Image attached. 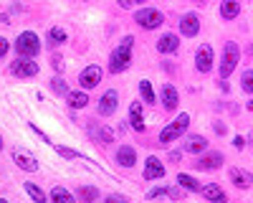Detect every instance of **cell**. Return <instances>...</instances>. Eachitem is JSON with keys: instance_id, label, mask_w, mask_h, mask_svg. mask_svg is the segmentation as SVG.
<instances>
[{"instance_id": "cell-1", "label": "cell", "mask_w": 253, "mask_h": 203, "mask_svg": "<svg viewBox=\"0 0 253 203\" xmlns=\"http://www.w3.org/2000/svg\"><path fill=\"white\" fill-rule=\"evenodd\" d=\"M15 51H18V58H36L38 51H41V41L33 31H23L15 41Z\"/></svg>"}, {"instance_id": "cell-2", "label": "cell", "mask_w": 253, "mask_h": 203, "mask_svg": "<svg viewBox=\"0 0 253 203\" xmlns=\"http://www.w3.org/2000/svg\"><path fill=\"white\" fill-rule=\"evenodd\" d=\"M241 61V49L236 41H228V44L223 46V58H220V79H228L230 74H233V69L238 66Z\"/></svg>"}, {"instance_id": "cell-3", "label": "cell", "mask_w": 253, "mask_h": 203, "mask_svg": "<svg viewBox=\"0 0 253 203\" xmlns=\"http://www.w3.org/2000/svg\"><path fill=\"white\" fill-rule=\"evenodd\" d=\"M129 64H132V46H124V44H119L112 53H109V71L112 74H122V71H126L129 69Z\"/></svg>"}, {"instance_id": "cell-4", "label": "cell", "mask_w": 253, "mask_h": 203, "mask_svg": "<svg viewBox=\"0 0 253 203\" xmlns=\"http://www.w3.org/2000/svg\"><path fill=\"white\" fill-rule=\"evenodd\" d=\"M187 125H190V114H187V112L177 114V119L172 122V125H167V127L160 132V145H165V148H167L172 140L182 137V132L187 130Z\"/></svg>"}, {"instance_id": "cell-5", "label": "cell", "mask_w": 253, "mask_h": 203, "mask_svg": "<svg viewBox=\"0 0 253 203\" xmlns=\"http://www.w3.org/2000/svg\"><path fill=\"white\" fill-rule=\"evenodd\" d=\"M134 23L139 28H144V31H155V28H160L165 23V15L157 8H139L134 13Z\"/></svg>"}, {"instance_id": "cell-6", "label": "cell", "mask_w": 253, "mask_h": 203, "mask_svg": "<svg viewBox=\"0 0 253 203\" xmlns=\"http://www.w3.org/2000/svg\"><path fill=\"white\" fill-rule=\"evenodd\" d=\"M213 64H215V51H213V46H210V44L198 46V51H195V69H198L200 74H210Z\"/></svg>"}, {"instance_id": "cell-7", "label": "cell", "mask_w": 253, "mask_h": 203, "mask_svg": "<svg viewBox=\"0 0 253 203\" xmlns=\"http://www.w3.org/2000/svg\"><path fill=\"white\" fill-rule=\"evenodd\" d=\"M223 162H225V157H223L220 152H215V150H205V152L195 160V168H198V170H218Z\"/></svg>"}, {"instance_id": "cell-8", "label": "cell", "mask_w": 253, "mask_h": 203, "mask_svg": "<svg viewBox=\"0 0 253 203\" xmlns=\"http://www.w3.org/2000/svg\"><path fill=\"white\" fill-rule=\"evenodd\" d=\"M165 162L157 157V155H150L147 157V162H144V170H142V175H144V180L150 183V180H160V178H165Z\"/></svg>"}, {"instance_id": "cell-9", "label": "cell", "mask_w": 253, "mask_h": 203, "mask_svg": "<svg viewBox=\"0 0 253 203\" xmlns=\"http://www.w3.org/2000/svg\"><path fill=\"white\" fill-rule=\"evenodd\" d=\"M10 74L18 76V79H31V76L38 74V64L31 61V58H18V61L10 64Z\"/></svg>"}, {"instance_id": "cell-10", "label": "cell", "mask_w": 253, "mask_h": 203, "mask_svg": "<svg viewBox=\"0 0 253 203\" xmlns=\"http://www.w3.org/2000/svg\"><path fill=\"white\" fill-rule=\"evenodd\" d=\"M117 104H119L117 89H107V92L101 94V99H99V114L101 117H112L117 112Z\"/></svg>"}, {"instance_id": "cell-11", "label": "cell", "mask_w": 253, "mask_h": 203, "mask_svg": "<svg viewBox=\"0 0 253 203\" xmlns=\"http://www.w3.org/2000/svg\"><path fill=\"white\" fill-rule=\"evenodd\" d=\"M99 81H101V66H86V69L79 74V84H81L84 92L99 87Z\"/></svg>"}, {"instance_id": "cell-12", "label": "cell", "mask_w": 253, "mask_h": 203, "mask_svg": "<svg viewBox=\"0 0 253 203\" xmlns=\"http://www.w3.org/2000/svg\"><path fill=\"white\" fill-rule=\"evenodd\" d=\"M180 33L187 36V38H193V36L200 33V18H198V13H185L180 18Z\"/></svg>"}, {"instance_id": "cell-13", "label": "cell", "mask_w": 253, "mask_h": 203, "mask_svg": "<svg viewBox=\"0 0 253 203\" xmlns=\"http://www.w3.org/2000/svg\"><path fill=\"white\" fill-rule=\"evenodd\" d=\"M228 175H230V183H233L236 188H241V191L253 186V173H248L246 168H230Z\"/></svg>"}, {"instance_id": "cell-14", "label": "cell", "mask_w": 253, "mask_h": 203, "mask_svg": "<svg viewBox=\"0 0 253 203\" xmlns=\"http://www.w3.org/2000/svg\"><path fill=\"white\" fill-rule=\"evenodd\" d=\"M13 160H15V165H18L20 170H26V173H36V170H38V160H36L31 152L13 150Z\"/></svg>"}, {"instance_id": "cell-15", "label": "cell", "mask_w": 253, "mask_h": 203, "mask_svg": "<svg viewBox=\"0 0 253 203\" xmlns=\"http://www.w3.org/2000/svg\"><path fill=\"white\" fill-rule=\"evenodd\" d=\"M200 193H203V198H205L208 203H228L225 191L218 186V183H208V186L200 188Z\"/></svg>"}, {"instance_id": "cell-16", "label": "cell", "mask_w": 253, "mask_h": 203, "mask_svg": "<svg viewBox=\"0 0 253 203\" xmlns=\"http://www.w3.org/2000/svg\"><path fill=\"white\" fill-rule=\"evenodd\" d=\"M129 127L134 132H144L147 130V122L142 117V102H132L129 104Z\"/></svg>"}, {"instance_id": "cell-17", "label": "cell", "mask_w": 253, "mask_h": 203, "mask_svg": "<svg viewBox=\"0 0 253 203\" xmlns=\"http://www.w3.org/2000/svg\"><path fill=\"white\" fill-rule=\"evenodd\" d=\"M177 104H180V94H177V89L172 87V84H162V107L167 109V112H172V109H177Z\"/></svg>"}, {"instance_id": "cell-18", "label": "cell", "mask_w": 253, "mask_h": 203, "mask_svg": "<svg viewBox=\"0 0 253 203\" xmlns=\"http://www.w3.org/2000/svg\"><path fill=\"white\" fill-rule=\"evenodd\" d=\"M180 49V36L177 33H165L157 38V51L160 53H175Z\"/></svg>"}, {"instance_id": "cell-19", "label": "cell", "mask_w": 253, "mask_h": 203, "mask_svg": "<svg viewBox=\"0 0 253 203\" xmlns=\"http://www.w3.org/2000/svg\"><path fill=\"white\" fill-rule=\"evenodd\" d=\"M182 150H185V152H190V155H200V152H205V150H208V140H205L203 135H190V137L185 140Z\"/></svg>"}, {"instance_id": "cell-20", "label": "cell", "mask_w": 253, "mask_h": 203, "mask_svg": "<svg viewBox=\"0 0 253 203\" xmlns=\"http://www.w3.org/2000/svg\"><path fill=\"white\" fill-rule=\"evenodd\" d=\"M137 162V150L132 148V145H122L119 150H117V165H122V168H132Z\"/></svg>"}, {"instance_id": "cell-21", "label": "cell", "mask_w": 253, "mask_h": 203, "mask_svg": "<svg viewBox=\"0 0 253 203\" xmlns=\"http://www.w3.org/2000/svg\"><path fill=\"white\" fill-rule=\"evenodd\" d=\"M66 104L71 107V109H84L89 104V92H69L66 94Z\"/></svg>"}, {"instance_id": "cell-22", "label": "cell", "mask_w": 253, "mask_h": 203, "mask_svg": "<svg viewBox=\"0 0 253 203\" xmlns=\"http://www.w3.org/2000/svg\"><path fill=\"white\" fill-rule=\"evenodd\" d=\"M220 15L225 20H236L241 15V3H238V0H223V3H220Z\"/></svg>"}, {"instance_id": "cell-23", "label": "cell", "mask_w": 253, "mask_h": 203, "mask_svg": "<svg viewBox=\"0 0 253 203\" xmlns=\"http://www.w3.org/2000/svg\"><path fill=\"white\" fill-rule=\"evenodd\" d=\"M91 137L96 145H112L114 142V132L109 127H91Z\"/></svg>"}, {"instance_id": "cell-24", "label": "cell", "mask_w": 253, "mask_h": 203, "mask_svg": "<svg viewBox=\"0 0 253 203\" xmlns=\"http://www.w3.org/2000/svg\"><path fill=\"white\" fill-rule=\"evenodd\" d=\"M177 183H180V188L182 191H190V193H200V180H195L193 175H187V173H180L177 175Z\"/></svg>"}, {"instance_id": "cell-25", "label": "cell", "mask_w": 253, "mask_h": 203, "mask_svg": "<svg viewBox=\"0 0 253 203\" xmlns=\"http://www.w3.org/2000/svg\"><path fill=\"white\" fill-rule=\"evenodd\" d=\"M51 203H76V201H74V193L71 191H66L63 186H56L51 191Z\"/></svg>"}, {"instance_id": "cell-26", "label": "cell", "mask_w": 253, "mask_h": 203, "mask_svg": "<svg viewBox=\"0 0 253 203\" xmlns=\"http://www.w3.org/2000/svg\"><path fill=\"white\" fill-rule=\"evenodd\" d=\"M66 41H69V33L63 31L61 26H53V28L48 31V44H51V46H61V44H66Z\"/></svg>"}, {"instance_id": "cell-27", "label": "cell", "mask_w": 253, "mask_h": 203, "mask_svg": "<svg viewBox=\"0 0 253 203\" xmlns=\"http://www.w3.org/2000/svg\"><path fill=\"white\" fill-rule=\"evenodd\" d=\"M76 196H79V201H81V203H94V201L99 198V191H96L94 186H79Z\"/></svg>"}, {"instance_id": "cell-28", "label": "cell", "mask_w": 253, "mask_h": 203, "mask_svg": "<svg viewBox=\"0 0 253 203\" xmlns=\"http://www.w3.org/2000/svg\"><path fill=\"white\" fill-rule=\"evenodd\" d=\"M139 94H142V102H147V104H155V89H152V84L147 79H142L139 81Z\"/></svg>"}, {"instance_id": "cell-29", "label": "cell", "mask_w": 253, "mask_h": 203, "mask_svg": "<svg viewBox=\"0 0 253 203\" xmlns=\"http://www.w3.org/2000/svg\"><path fill=\"white\" fill-rule=\"evenodd\" d=\"M26 193H28L36 203H46V191H43V188H38L36 183H26Z\"/></svg>"}, {"instance_id": "cell-30", "label": "cell", "mask_w": 253, "mask_h": 203, "mask_svg": "<svg viewBox=\"0 0 253 203\" xmlns=\"http://www.w3.org/2000/svg\"><path fill=\"white\" fill-rule=\"evenodd\" d=\"M241 87H243L246 94H253V69H246L241 74Z\"/></svg>"}, {"instance_id": "cell-31", "label": "cell", "mask_w": 253, "mask_h": 203, "mask_svg": "<svg viewBox=\"0 0 253 203\" xmlns=\"http://www.w3.org/2000/svg\"><path fill=\"white\" fill-rule=\"evenodd\" d=\"M51 89H53V92H56V94H61V97H66V94H69V92H71V89H69V87H66V81H63V79H61V76H56V79H53V81H51Z\"/></svg>"}, {"instance_id": "cell-32", "label": "cell", "mask_w": 253, "mask_h": 203, "mask_svg": "<svg viewBox=\"0 0 253 203\" xmlns=\"http://www.w3.org/2000/svg\"><path fill=\"white\" fill-rule=\"evenodd\" d=\"M56 152H58L61 157H69V160H76V157H79V152L71 150V148H66V145H56Z\"/></svg>"}, {"instance_id": "cell-33", "label": "cell", "mask_w": 253, "mask_h": 203, "mask_svg": "<svg viewBox=\"0 0 253 203\" xmlns=\"http://www.w3.org/2000/svg\"><path fill=\"white\" fill-rule=\"evenodd\" d=\"M167 191H170V186H157V188H150L147 191V198H157V196H167Z\"/></svg>"}, {"instance_id": "cell-34", "label": "cell", "mask_w": 253, "mask_h": 203, "mask_svg": "<svg viewBox=\"0 0 253 203\" xmlns=\"http://www.w3.org/2000/svg\"><path fill=\"white\" fill-rule=\"evenodd\" d=\"M104 203H129V198L119 196V193H112V196H107V201H104Z\"/></svg>"}, {"instance_id": "cell-35", "label": "cell", "mask_w": 253, "mask_h": 203, "mask_svg": "<svg viewBox=\"0 0 253 203\" xmlns=\"http://www.w3.org/2000/svg\"><path fill=\"white\" fill-rule=\"evenodd\" d=\"M10 51V44H8V41L3 38V36H0V58H5V53Z\"/></svg>"}, {"instance_id": "cell-36", "label": "cell", "mask_w": 253, "mask_h": 203, "mask_svg": "<svg viewBox=\"0 0 253 203\" xmlns=\"http://www.w3.org/2000/svg\"><path fill=\"white\" fill-rule=\"evenodd\" d=\"M233 148H236V150H243V148H246V137H243V135H236V137H233Z\"/></svg>"}, {"instance_id": "cell-37", "label": "cell", "mask_w": 253, "mask_h": 203, "mask_svg": "<svg viewBox=\"0 0 253 203\" xmlns=\"http://www.w3.org/2000/svg\"><path fill=\"white\" fill-rule=\"evenodd\" d=\"M167 196H170V198H175V201H180V198H182V191H180V188H172V186H170V191H167Z\"/></svg>"}, {"instance_id": "cell-38", "label": "cell", "mask_w": 253, "mask_h": 203, "mask_svg": "<svg viewBox=\"0 0 253 203\" xmlns=\"http://www.w3.org/2000/svg\"><path fill=\"white\" fill-rule=\"evenodd\" d=\"M122 44H124V46H134V36H124Z\"/></svg>"}, {"instance_id": "cell-39", "label": "cell", "mask_w": 253, "mask_h": 203, "mask_svg": "<svg viewBox=\"0 0 253 203\" xmlns=\"http://www.w3.org/2000/svg\"><path fill=\"white\" fill-rule=\"evenodd\" d=\"M180 157H182L180 152H170V155H167V160H170V162H180Z\"/></svg>"}, {"instance_id": "cell-40", "label": "cell", "mask_w": 253, "mask_h": 203, "mask_svg": "<svg viewBox=\"0 0 253 203\" xmlns=\"http://www.w3.org/2000/svg\"><path fill=\"white\" fill-rule=\"evenodd\" d=\"M117 3H119V8H132L134 0H117Z\"/></svg>"}, {"instance_id": "cell-41", "label": "cell", "mask_w": 253, "mask_h": 203, "mask_svg": "<svg viewBox=\"0 0 253 203\" xmlns=\"http://www.w3.org/2000/svg\"><path fill=\"white\" fill-rule=\"evenodd\" d=\"M53 66H56V69L63 66V58H61V56H53Z\"/></svg>"}, {"instance_id": "cell-42", "label": "cell", "mask_w": 253, "mask_h": 203, "mask_svg": "<svg viewBox=\"0 0 253 203\" xmlns=\"http://www.w3.org/2000/svg\"><path fill=\"white\" fill-rule=\"evenodd\" d=\"M215 132H218V135H223V132H225V125H220V122H215Z\"/></svg>"}, {"instance_id": "cell-43", "label": "cell", "mask_w": 253, "mask_h": 203, "mask_svg": "<svg viewBox=\"0 0 253 203\" xmlns=\"http://www.w3.org/2000/svg\"><path fill=\"white\" fill-rule=\"evenodd\" d=\"M246 107H248V112H253V99L248 102V104H246Z\"/></svg>"}, {"instance_id": "cell-44", "label": "cell", "mask_w": 253, "mask_h": 203, "mask_svg": "<svg viewBox=\"0 0 253 203\" xmlns=\"http://www.w3.org/2000/svg\"><path fill=\"white\" fill-rule=\"evenodd\" d=\"M0 150H3V137H0Z\"/></svg>"}, {"instance_id": "cell-45", "label": "cell", "mask_w": 253, "mask_h": 203, "mask_svg": "<svg viewBox=\"0 0 253 203\" xmlns=\"http://www.w3.org/2000/svg\"><path fill=\"white\" fill-rule=\"evenodd\" d=\"M0 203H8V201H5V198H0Z\"/></svg>"}, {"instance_id": "cell-46", "label": "cell", "mask_w": 253, "mask_h": 203, "mask_svg": "<svg viewBox=\"0 0 253 203\" xmlns=\"http://www.w3.org/2000/svg\"><path fill=\"white\" fill-rule=\"evenodd\" d=\"M134 3H144V0H134Z\"/></svg>"}, {"instance_id": "cell-47", "label": "cell", "mask_w": 253, "mask_h": 203, "mask_svg": "<svg viewBox=\"0 0 253 203\" xmlns=\"http://www.w3.org/2000/svg\"><path fill=\"white\" fill-rule=\"evenodd\" d=\"M195 3H205V0H195Z\"/></svg>"}, {"instance_id": "cell-48", "label": "cell", "mask_w": 253, "mask_h": 203, "mask_svg": "<svg viewBox=\"0 0 253 203\" xmlns=\"http://www.w3.org/2000/svg\"><path fill=\"white\" fill-rule=\"evenodd\" d=\"M251 142H253V137H251Z\"/></svg>"}]
</instances>
